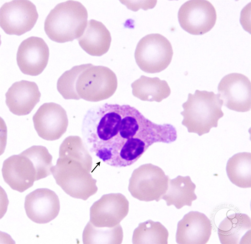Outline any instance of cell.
Returning a JSON list of instances; mask_svg holds the SVG:
<instances>
[{"mask_svg": "<svg viewBox=\"0 0 251 244\" xmlns=\"http://www.w3.org/2000/svg\"><path fill=\"white\" fill-rule=\"evenodd\" d=\"M97 136L102 145L98 150L111 154L121 149L158 142L163 131L160 124L146 118L129 105L109 104L97 128Z\"/></svg>", "mask_w": 251, "mask_h": 244, "instance_id": "1", "label": "cell"}, {"mask_svg": "<svg viewBox=\"0 0 251 244\" xmlns=\"http://www.w3.org/2000/svg\"><path fill=\"white\" fill-rule=\"evenodd\" d=\"M92 156L79 136L66 138L59 148V157L52 173L56 184L67 194L84 201L97 192V180L90 174Z\"/></svg>", "mask_w": 251, "mask_h": 244, "instance_id": "2", "label": "cell"}, {"mask_svg": "<svg viewBox=\"0 0 251 244\" xmlns=\"http://www.w3.org/2000/svg\"><path fill=\"white\" fill-rule=\"evenodd\" d=\"M223 105L219 95L213 91L197 89L193 94L189 93L182 105V124L189 133L199 136L208 133L212 128L217 127L219 120L223 116Z\"/></svg>", "mask_w": 251, "mask_h": 244, "instance_id": "3", "label": "cell"}, {"mask_svg": "<svg viewBox=\"0 0 251 244\" xmlns=\"http://www.w3.org/2000/svg\"><path fill=\"white\" fill-rule=\"evenodd\" d=\"M88 18L87 10L81 3L67 1L58 3L50 11L45 21L44 31L56 42L72 41L83 33Z\"/></svg>", "mask_w": 251, "mask_h": 244, "instance_id": "4", "label": "cell"}, {"mask_svg": "<svg viewBox=\"0 0 251 244\" xmlns=\"http://www.w3.org/2000/svg\"><path fill=\"white\" fill-rule=\"evenodd\" d=\"M117 84L115 74L110 68L89 63L77 77L75 89L80 99L95 102L111 97L117 89Z\"/></svg>", "mask_w": 251, "mask_h": 244, "instance_id": "5", "label": "cell"}, {"mask_svg": "<svg viewBox=\"0 0 251 244\" xmlns=\"http://www.w3.org/2000/svg\"><path fill=\"white\" fill-rule=\"evenodd\" d=\"M173 51L170 41L158 33L148 34L137 45L134 53L136 62L143 71L149 73L160 72L170 64Z\"/></svg>", "mask_w": 251, "mask_h": 244, "instance_id": "6", "label": "cell"}, {"mask_svg": "<svg viewBox=\"0 0 251 244\" xmlns=\"http://www.w3.org/2000/svg\"><path fill=\"white\" fill-rule=\"evenodd\" d=\"M169 179L159 167L151 163L143 164L134 171L128 190L140 201L158 202L166 192Z\"/></svg>", "mask_w": 251, "mask_h": 244, "instance_id": "7", "label": "cell"}, {"mask_svg": "<svg viewBox=\"0 0 251 244\" xmlns=\"http://www.w3.org/2000/svg\"><path fill=\"white\" fill-rule=\"evenodd\" d=\"M38 17L36 6L28 0H13L0 9V25L6 34L20 36L30 31Z\"/></svg>", "mask_w": 251, "mask_h": 244, "instance_id": "8", "label": "cell"}, {"mask_svg": "<svg viewBox=\"0 0 251 244\" xmlns=\"http://www.w3.org/2000/svg\"><path fill=\"white\" fill-rule=\"evenodd\" d=\"M178 18L184 30L192 35H199L207 33L213 27L217 15L215 8L208 1L192 0L181 5Z\"/></svg>", "mask_w": 251, "mask_h": 244, "instance_id": "9", "label": "cell"}, {"mask_svg": "<svg viewBox=\"0 0 251 244\" xmlns=\"http://www.w3.org/2000/svg\"><path fill=\"white\" fill-rule=\"evenodd\" d=\"M218 89L223 104L230 110L245 112L251 109V82L241 73H232L224 77L219 83Z\"/></svg>", "mask_w": 251, "mask_h": 244, "instance_id": "10", "label": "cell"}, {"mask_svg": "<svg viewBox=\"0 0 251 244\" xmlns=\"http://www.w3.org/2000/svg\"><path fill=\"white\" fill-rule=\"evenodd\" d=\"M129 211V202L121 194L103 195L90 209L89 221L94 226L111 228L119 224Z\"/></svg>", "mask_w": 251, "mask_h": 244, "instance_id": "11", "label": "cell"}, {"mask_svg": "<svg viewBox=\"0 0 251 244\" xmlns=\"http://www.w3.org/2000/svg\"><path fill=\"white\" fill-rule=\"evenodd\" d=\"M35 128L41 138L48 141L60 138L68 124L66 112L60 105L53 102L41 105L33 117Z\"/></svg>", "mask_w": 251, "mask_h": 244, "instance_id": "12", "label": "cell"}, {"mask_svg": "<svg viewBox=\"0 0 251 244\" xmlns=\"http://www.w3.org/2000/svg\"><path fill=\"white\" fill-rule=\"evenodd\" d=\"M49 55L48 47L42 38L31 36L23 41L17 52L18 65L24 74L37 76L46 67Z\"/></svg>", "mask_w": 251, "mask_h": 244, "instance_id": "13", "label": "cell"}, {"mask_svg": "<svg viewBox=\"0 0 251 244\" xmlns=\"http://www.w3.org/2000/svg\"><path fill=\"white\" fill-rule=\"evenodd\" d=\"M4 181L13 190L22 192L38 180L32 160L23 151L14 155L3 162L2 170Z\"/></svg>", "mask_w": 251, "mask_h": 244, "instance_id": "14", "label": "cell"}, {"mask_svg": "<svg viewBox=\"0 0 251 244\" xmlns=\"http://www.w3.org/2000/svg\"><path fill=\"white\" fill-rule=\"evenodd\" d=\"M24 208L27 216L31 220L38 224H45L58 215L60 201L53 191L47 188H39L26 196Z\"/></svg>", "mask_w": 251, "mask_h": 244, "instance_id": "15", "label": "cell"}, {"mask_svg": "<svg viewBox=\"0 0 251 244\" xmlns=\"http://www.w3.org/2000/svg\"><path fill=\"white\" fill-rule=\"evenodd\" d=\"M209 219L204 214L191 211L178 223L176 239L178 244H206L212 233Z\"/></svg>", "mask_w": 251, "mask_h": 244, "instance_id": "16", "label": "cell"}, {"mask_svg": "<svg viewBox=\"0 0 251 244\" xmlns=\"http://www.w3.org/2000/svg\"><path fill=\"white\" fill-rule=\"evenodd\" d=\"M10 111L18 116L30 113L40 100L41 94L33 82L22 80L13 83L5 94Z\"/></svg>", "mask_w": 251, "mask_h": 244, "instance_id": "17", "label": "cell"}, {"mask_svg": "<svg viewBox=\"0 0 251 244\" xmlns=\"http://www.w3.org/2000/svg\"><path fill=\"white\" fill-rule=\"evenodd\" d=\"M81 48L93 56H100L109 50L111 41L110 32L101 22L91 19L77 39Z\"/></svg>", "mask_w": 251, "mask_h": 244, "instance_id": "18", "label": "cell"}, {"mask_svg": "<svg viewBox=\"0 0 251 244\" xmlns=\"http://www.w3.org/2000/svg\"><path fill=\"white\" fill-rule=\"evenodd\" d=\"M195 184L190 177L178 175L175 178L170 179L167 191L162 198L167 206L174 205L179 209L183 206H191L197 197L195 192Z\"/></svg>", "mask_w": 251, "mask_h": 244, "instance_id": "19", "label": "cell"}, {"mask_svg": "<svg viewBox=\"0 0 251 244\" xmlns=\"http://www.w3.org/2000/svg\"><path fill=\"white\" fill-rule=\"evenodd\" d=\"M135 97L143 101L160 102L168 97L171 89L166 81L141 75L131 84Z\"/></svg>", "mask_w": 251, "mask_h": 244, "instance_id": "20", "label": "cell"}, {"mask_svg": "<svg viewBox=\"0 0 251 244\" xmlns=\"http://www.w3.org/2000/svg\"><path fill=\"white\" fill-rule=\"evenodd\" d=\"M250 152L237 153L230 158L227 163L226 171L231 182L242 188L251 187Z\"/></svg>", "mask_w": 251, "mask_h": 244, "instance_id": "21", "label": "cell"}, {"mask_svg": "<svg viewBox=\"0 0 251 244\" xmlns=\"http://www.w3.org/2000/svg\"><path fill=\"white\" fill-rule=\"evenodd\" d=\"M169 233L160 222L149 220L140 223L133 232V244H167Z\"/></svg>", "mask_w": 251, "mask_h": 244, "instance_id": "22", "label": "cell"}, {"mask_svg": "<svg viewBox=\"0 0 251 244\" xmlns=\"http://www.w3.org/2000/svg\"><path fill=\"white\" fill-rule=\"evenodd\" d=\"M84 244H121L123 238L120 224L114 227L100 228L95 227L89 222L83 230Z\"/></svg>", "mask_w": 251, "mask_h": 244, "instance_id": "23", "label": "cell"}, {"mask_svg": "<svg viewBox=\"0 0 251 244\" xmlns=\"http://www.w3.org/2000/svg\"><path fill=\"white\" fill-rule=\"evenodd\" d=\"M32 160L34 165L38 180L52 174V157L45 147L34 145L23 151Z\"/></svg>", "mask_w": 251, "mask_h": 244, "instance_id": "24", "label": "cell"}, {"mask_svg": "<svg viewBox=\"0 0 251 244\" xmlns=\"http://www.w3.org/2000/svg\"><path fill=\"white\" fill-rule=\"evenodd\" d=\"M230 219L232 222L231 228L227 231H218L219 240L222 244H237L242 233L251 229V219L246 214L238 213Z\"/></svg>", "mask_w": 251, "mask_h": 244, "instance_id": "25", "label": "cell"}, {"mask_svg": "<svg viewBox=\"0 0 251 244\" xmlns=\"http://www.w3.org/2000/svg\"><path fill=\"white\" fill-rule=\"evenodd\" d=\"M86 64L75 66L64 73L58 79L57 89L65 99L78 100L80 99L77 94L75 85L77 77Z\"/></svg>", "mask_w": 251, "mask_h": 244, "instance_id": "26", "label": "cell"}, {"mask_svg": "<svg viewBox=\"0 0 251 244\" xmlns=\"http://www.w3.org/2000/svg\"><path fill=\"white\" fill-rule=\"evenodd\" d=\"M240 244H250L251 229L247 231L241 239Z\"/></svg>", "mask_w": 251, "mask_h": 244, "instance_id": "27", "label": "cell"}]
</instances>
